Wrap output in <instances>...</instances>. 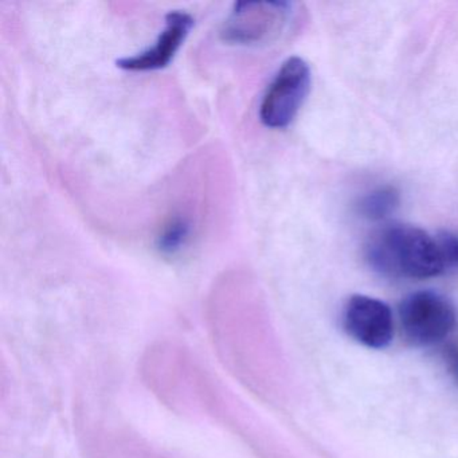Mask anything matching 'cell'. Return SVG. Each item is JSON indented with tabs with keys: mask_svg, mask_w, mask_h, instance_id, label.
<instances>
[{
	"mask_svg": "<svg viewBox=\"0 0 458 458\" xmlns=\"http://www.w3.org/2000/svg\"><path fill=\"white\" fill-rule=\"evenodd\" d=\"M366 259L377 272L390 277H436L446 272L436 237L410 225H388L369 237Z\"/></svg>",
	"mask_w": 458,
	"mask_h": 458,
	"instance_id": "6da1fadb",
	"label": "cell"
},
{
	"mask_svg": "<svg viewBox=\"0 0 458 458\" xmlns=\"http://www.w3.org/2000/svg\"><path fill=\"white\" fill-rule=\"evenodd\" d=\"M312 84L310 66L302 58L285 61L270 82L259 106V119L267 127L286 128L299 114Z\"/></svg>",
	"mask_w": 458,
	"mask_h": 458,
	"instance_id": "7a4b0ae2",
	"label": "cell"
},
{
	"mask_svg": "<svg viewBox=\"0 0 458 458\" xmlns=\"http://www.w3.org/2000/svg\"><path fill=\"white\" fill-rule=\"evenodd\" d=\"M291 13L292 4L285 2H238L222 26L221 38L240 47L267 44L280 36Z\"/></svg>",
	"mask_w": 458,
	"mask_h": 458,
	"instance_id": "3957f363",
	"label": "cell"
},
{
	"mask_svg": "<svg viewBox=\"0 0 458 458\" xmlns=\"http://www.w3.org/2000/svg\"><path fill=\"white\" fill-rule=\"evenodd\" d=\"M399 318L410 342L430 345L441 342L454 329L457 313L446 297L433 291H420L401 302Z\"/></svg>",
	"mask_w": 458,
	"mask_h": 458,
	"instance_id": "277c9868",
	"label": "cell"
},
{
	"mask_svg": "<svg viewBox=\"0 0 458 458\" xmlns=\"http://www.w3.org/2000/svg\"><path fill=\"white\" fill-rule=\"evenodd\" d=\"M345 332L369 348L387 347L393 340V312L386 302L374 297H351L343 312Z\"/></svg>",
	"mask_w": 458,
	"mask_h": 458,
	"instance_id": "5b68a950",
	"label": "cell"
},
{
	"mask_svg": "<svg viewBox=\"0 0 458 458\" xmlns=\"http://www.w3.org/2000/svg\"><path fill=\"white\" fill-rule=\"evenodd\" d=\"M194 26L191 15L184 12H171L165 17V26L155 44L146 52L117 61L120 69L130 72L159 71L170 65L178 50Z\"/></svg>",
	"mask_w": 458,
	"mask_h": 458,
	"instance_id": "8992f818",
	"label": "cell"
},
{
	"mask_svg": "<svg viewBox=\"0 0 458 458\" xmlns=\"http://www.w3.org/2000/svg\"><path fill=\"white\" fill-rule=\"evenodd\" d=\"M401 203V194L393 186H383L372 190L369 194L360 198L358 213L369 221H382L394 213Z\"/></svg>",
	"mask_w": 458,
	"mask_h": 458,
	"instance_id": "52a82bcc",
	"label": "cell"
},
{
	"mask_svg": "<svg viewBox=\"0 0 458 458\" xmlns=\"http://www.w3.org/2000/svg\"><path fill=\"white\" fill-rule=\"evenodd\" d=\"M191 233L192 225L189 218L181 214L171 216L157 234V249L163 256H176L189 245Z\"/></svg>",
	"mask_w": 458,
	"mask_h": 458,
	"instance_id": "ba28073f",
	"label": "cell"
},
{
	"mask_svg": "<svg viewBox=\"0 0 458 458\" xmlns=\"http://www.w3.org/2000/svg\"><path fill=\"white\" fill-rule=\"evenodd\" d=\"M436 238L447 269L458 267V235L454 233L441 232Z\"/></svg>",
	"mask_w": 458,
	"mask_h": 458,
	"instance_id": "9c48e42d",
	"label": "cell"
}]
</instances>
